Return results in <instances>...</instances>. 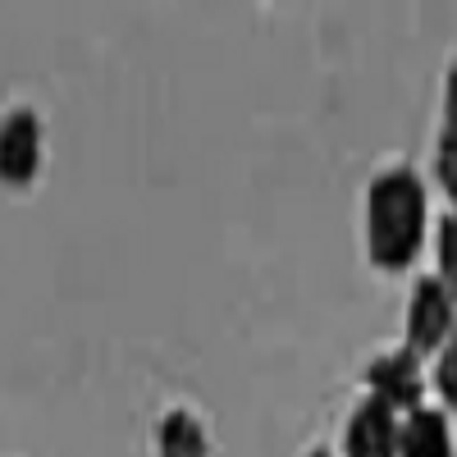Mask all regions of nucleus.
<instances>
[{
  "label": "nucleus",
  "instance_id": "8",
  "mask_svg": "<svg viewBox=\"0 0 457 457\" xmlns=\"http://www.w3.org/2000/svg\"><path fill=\"white\" fill-rule=\"evenodd\" d=\"M435 265H439V279L448 284V293L457 297V211H448L435 228Z\"/></svg>",
  "mask_w": 457,
  "mask_h": 457
},
{
  "label": "nucleus",
  "instance_id": "9",
  "mask_svg": "<svg viewBox=\"0 0 457 457\" xmlns=\"http://www.w3.org/2000/svg\"><path fill=\"white\" fill-rule=\"evenodd\" d=\"M430 389L439 394L444 411L457 416V334L435 353V370H430Z\"/></svg>",
  "mask_w": 457,
  "mask_h": 457
},
{
  "label": "nucleus",
  "instance_id": "10",
  "mask_svg": "<svg viewBox=\"0 0 457 457\" xmlns=\"http://www.w3.org/2000/svg\"><path fill=\"white\" fill-rule=\"evenodd\" d=\"M435 183L444 187V197L457 211V129H444L435 142Z\"/></svg>",
  "mask_w": 457,
  "mask_h": 457
},
{
  "label": "nucleus",
  "instance_id": "1",
  "mask_svg": "<svg viewBox=\"0 0 457 457\" xmlns=\"http://www.w3.org/2000/svg\"><path fill=\"white\" fill-rule=\"evenodd\" d=\"M426 228H430V197L421 174H411L407 165L375 174V183L366 187V256L375 270L385 275L411 270V261L426 247Z\"/></svg>",
  "mask_w": 457,
  "mask_h": 457
},
{
  "label": "nucleus",
  "instance_id": "11",
  "mask_svg": "<svg viewBox=\"0 0 457 457\" xmlns=\"http://www.w3.org/2000/svg\"><path fill=\"white\" fill-rule=\"evenodd\" d=\"M444 129H457V64L444 79Z\"/></svg>",
  "mask_w": 457,
  "mask_h": 457
},
{
  "label": "nucleus",
  "instance_id": "6",
  "mask_svg": "<svg viewBox=\"0 0 457 457\" xmlns=\"http://www.w3.org/2000/svg\"><path fill=\"white\" fill-rule=\"evenodd\" d=\"M398 457H457L448 411L444 407H416L398 430Z\"/></svg>",
  "mask_w": 457,
  "mask_h": 457
},
{
  "label": "nucleus",
  "instance_id": "12",
  "mask_svg": "<svg viewBox=\"0 0 457 457\" xmlns=\"http://www.w3.org/2000/svg\"><path fill=\"white\" fill-rule=\"evenodd\" d=\"M307 457H334V453H325V448H316V453H307Z\"/></svg>",
  "mask_w": 457,
  "mask_h": 457
},
{
  "label": "nucleus",
  "instance_id": "7",
  "mask_svg": "<svg viewBox=\"0 0 457 457\" xmlns=\"http://www.w3.org/2000/svg\"><path fill=\"white\" fill-rule=\"evenodd\" d=\"M206 430L193 411H170L156 426V457H206Z\"/></svg>",
  "mask_w": 457,
  "mask_h": 457
},
{
  "label": "nucleus",
  "instance_id": "2",
  "mask_svg": "<svg viewBox=\"0 0 457 457\" xmlns=\"http://www.w3.org/2000/svg\"><path fill=\"white\" fill-rule=\"evenodd\" d=\"M457 334V297L439 275H421L407 297V348L416 357H435Z\"/></svg>",
  "mask_w": 457,
  "mask_h": 457
},
{
  "label": "nucleus",
  "instance_id": "5",
  "mask_svg": "<svg viewBox=\"0 0 457 457\" xmlns=\"http://www.w3.org/2000/svg\"><path fill=\"white\" fill-rule=\"evenodd\" d=\"M398 411L379 398H361L343 430V457H398Z\"/></svg>",
  "mask_w": 457,
  "mask_h": 457
},
{
  "label": "nucleus",
  "instance_id": "4",
  "mask_svg": "<svg viewBox=\"0 0 457 457\" xmlns=\"http://www.w3.org/2000/svg\"><path fill=\"white\" fill-rule=\"evenodd\" d=\"M42 170V120L37 110L19 105L0 120V183L28 187Z\"/></svg>",
  "mask_w": 457,
  "mask_h": 457
},
{
  "label": "nucleus",
  "instance_id": "3",
  "mask_svg": "<svg viewBox=\"0 0 457 457\" xmlns=\"http://www.w3.org/2000/svg\"><path fill=\"white\" fill-rule=\"evenodd\" d=\"M366 394L379 398V403H389L394 411H416V407H426V370H421V357H416L411 348H398V353H385V357H375L366 366Z\"/></svg>",
  "mask_w": 457,
  "mask_h": 457
}]
</instances>
